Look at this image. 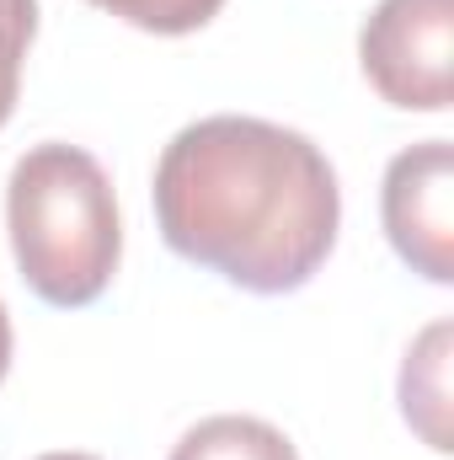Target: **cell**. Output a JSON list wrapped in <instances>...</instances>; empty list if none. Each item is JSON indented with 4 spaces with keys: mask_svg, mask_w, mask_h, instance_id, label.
I'll return each instance as SVG.
<instances>
[{
    "mask_svg": "<svg viewBox=\"0 0 454 460\" xmlns=\"http://www.w3.org/2000/svg\"><path fill=\"white\" fill-rule=\"evenodd\" d=\"M155 220L177 257L251 295L300 289L332 252L337 172L305 134L267 118H198L155 161Z\"/></svg>",
    "mask_w": 454,
    "mask_h": 460,
    "instance_id": "6da1fadb",
    "label": "cell"
},
{
    "mask_svg": "<svg viewBox=\"0 0 454 460\" xmlns=\"http://www.w3.org/2000/svg\"><path fill=\"white\" fill-rule=\"evenodd\" d=\"M92 5L123 16L128 27H144V32H161V38H182V32H198L204 22H214L225 0H92Z\"/></svg>",
    "mask_w": 454,
    "mask_h": 460,
    "instance_id": "52a82bcc",
    "label": "cell"
},
{
    "mask_svg": "<svg viewBox=\"0 0 454 460\" xmlns=\"http://www.w3.org/2000/svg\"><path fill=\"white\" fill-rule=\"evenodd\" d=\"M369 86L406 113H444L454 86V0H380L358 38Z\"/></svg>",
    "mask_w": 454,
    "mask_h": 460,
    "instance_id": "3957f363",
    "label": "cell"
},
{
    "mask_svg": "<svg viewBox=\"0 0 454 460\" xmlns=\"http://www.w3.org/2000/svg\"><path fill=\"white\" fill-rule=\"evenodd\" d=\"M5 226L22 279L48 305H92L118 273L123 226L113 182L81 145H38L11 166Z\"/></svg>",
    "mask_w": 454,
    "mask_h": 460,
    "instance_id": "7a4b0ae2",
    "label": "cell"
},
{
    "mask_svg": "<svg viewBox=\"0 0 454 460\" xmlns=\"http://www.w3.org/2000/svg\"><path fill=\"white\" fill-rule=\"evenodd\" d=\"M38 32V0H0V123L16 113L22 92V59Z\"/></svg>",
    "mask_w": 454,
    "mask_h": 460,
    "instance_id": "ba28073f",
    "label": "cell"
},
{
    "mask_svg": "<svg viewBox=\"0 0 454 460\" xmlns=\"http://www.w3.org/2000/svg\"><path fill=\"white\" fill-rule=\"evenodd\" d=\"M401 412L433 450H450V322H433L406 353Z\"/></svg>",
    "mask_w": 454,
    "mask_h": 460,
    "instance_id": "5b68a950",
    "label": "cell"
},
{
    "mask_svg": "<svg viewBox=\"0 0 454 460\" xmlns=\"http://www.w3.org/2000/svg\"><path fill=\"white\" fill-rule=\"evenodd\" d=\"M385 235L423 279H454V150L450 139H423L401 150L385 172Z\"/></svg>",
    "mask_w": 454,
    "mask_h": 460,
    "instance_id": "277c9868",
    "label": "cell"
},
{
    "mask_svg": "<svg viewBox=\"0 0 454 460\" xmlns=\"http://www.w3.org/2000/svg\"><path fill=\"white\" fill-rule=\"evenodd\" d=\"M5 369H11V316L0 305V380H5Z\"/></svg>",
    "mask_w": 454,
    "mask_h": 460,
    "instance_id": "9c48e42d",
    "label": "cell"
},
{
    "mask_svg": "<svg viewBox=\"0 0 454 460\" xmlns=\"http://www.w3.org/2000/svg\"><path fill=\"white\" fill-rule=\"evenodd\" d=\"M171 460H300V456L273 423L220 412V418H204L198 429H188L182 445L171 450Z\"/></svg>",
    "mask_w": 454,
    "mask_h": 460,
    "instance_id": "8992f818",
    "label": "cell"
},
{
    "mask_svg": "<svg viewBox=\"0 0 454 460\" xmlns=\"http://www.w3.org/2000/svg\"><path fill=\"white\" fill-rule=\"evenodd\" d=\"M38 460H97V456H70V450H59V456H38Z\"/></svg>",
    "mask_w": 454,
    "mask_h": 460,
    "instance_id": "30bf717a",
    "label": "cell"
}]
</instances>
